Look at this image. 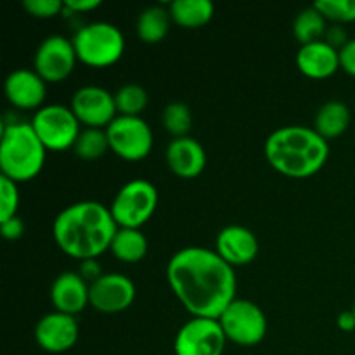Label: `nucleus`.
Returning <instances> with one entry per match:
<instances>
[{
    "label": "nucleus",
    "mask_w": 355,
    "mask_h": 355,
    "mask_svg": "<svg viewBox=\"0 0 355 355\" xmlns=\"http://www.w3.org/2000/svg\"><path fill=\"white\" fill-rule=\"evenodd\" d=\"M45 80L31 69H16L6 80V96L21 110H37L45 99Z\"/></svg>",
    "instance_id": "16"
},
{
    "label": "nucleus",
    "mask_w": 355,
    "mask_h": 355,
    "mask_svg": "<svg viewBox=\"0 0 355 355\" xmlns=\"http://www.w3.org/2000/svg\"><path fill=\"white\" fill-rule=\"evenodd\" d=\"M225 336L218 319L193 318L179 329L173 342L175 355H222Z\"/></svg>",
    "instance_id": "10"
},
{
    "label": "nucleus",
    "mask_w": 355,
    "mask_h": 355,
    "mask_svg": "<svg viewBox=\"0 0 355 355\" xmlns=\"http://www.w3.org/2000/svg\"><path fill=\"white\" fill-rule=\"evenodd\" d=\"M116 111L123 116H139L148 106V92L137 83H127L114 94Z\"/></svg>",
    "instance_id": "26"
},
{
    "label": "nucleus",
    "mask_w": 355,
    "mask_h": 355,
    "mask_svg": "<svg viewBox=\"0 0 355 355\" xmlns=\"http://www.w3.org/2000/svg\"><path fill=\"white\" fill-rule=\"evenodd\" d=\"M54 239L66 255L94 260L111 248L118 225L110 208L97 201L69 205L55 217Z\"/></svg>",
    "instance_id": "2"
},
{
    "label": "nucleus",
    "mask_w": 355,
    "mask_h": 355,
    "mask_svg": "<svg viewBox=\"0 0 355 355\" xmlns=\"http://www.w3.org/2000/svg\"><path fill=\"white\" fill-rule=\"evenodd\" d=\"M338 328L342 331H354L355 329V314L354 311H345L338 315Z\"/></svg>",
    "instance_id": "36"
},
{
    "label": "nucleus",
    "mask_w": 355,
    "mask_h": 355,
    "mask_svg": "<svg viewBox=\"0 0 355 355\" xmlns=\"http://www.w3.org/2000/svg\"><path fill=\"white\" fill-rule=\"evenodd\" d=\"M110 250L121 262L135 263L144 259L146 253H148V239L142 234L141 229L118 227Z\"/></svg>",
    "instance_id": "22"
},
{
    "label": "nucleus",
    "mask_w": 355,
    "mask_h": 355,
    "mask_svg": "<svg viewBox=\"0 0 355 355\" xmlns=\"http://www.w3.org/2000/svg\"><path fill=\"white\" fill-rule=\"evenodd\" d=\"M166 163L175 175L194 179L207 166V153L193 137H177L166 148Z\"/></svg>",
    "instance_id": "18"
},
{
    "label": "nucleus",
    "mask_w": 355,
    "mask_h": 355,
    "mask_svg": "<svg viewBox=\"0 0 355 355\" xmlns=\"http://www.w3.org/2000/svg\"><path fill=\"white\" fill-rule=\"evenodd\" d=\"M23 7L33 17L49 19L64 10V2L62 0H24Z\"/></svg>",
    "instance_id": "30"
},
{
    "label": "nucleus",
    "mask_w": 355,
    "mask_h": 355,
    "mask_svg": "<svg viewBox=\"0 0 355 355\" xmlns=\"http://www.w3.org/2000/svg\"><path fill=\"white\" fill-rule=\"evenodd\" d=\"M73 149H75L76 156L83 159L101 158L110 149L106 130H103V128H83Z\"/></svg>",
    "instance_id": "25"
},
{
    "label": "nucleus",
    "mask_w": 355,
    "mask_h": 355,
    "mask_svg": "<svg viewBox=\"0 0 355 355\" xmlns=\"http://www.w3.org/2000/svg\"><path fill=\"white\" fill-rule=\"evenodd\" d=\"M110 149L127 162H141L153 149V130L141 116L114 118L106 128Z\"/></svg>",
    "instance_id": "9"
},
{
    "label": "nucleus",
    "mask_w": 355,
    "mask_h": 355,
    "mask_svg": "<svg viewBox=\"0 0 355 355\" xmlns=\"http://www.w3.org/2000/svg\"><path fill=\"white\" fill-rule=\"evenodd\" d=\"M314 7L326 19L335 23L355 21V0H318Z\"/></svg>",
    "instance_id": "28"
},
{
    "label": "nucleus",
    "mask_w": 355,
    "mask_h": 355,
    "mask_svg": "<svg viewBox=\"0 0 355 355\" xmlns=\"http://www.w3.org/2000/svg\"><path fill=\"white\" fill-rule=\"evenodd\" d=\"M135 300V284L118 272L103 274L90 283V305L104 314L121 312Z\"/></svg>",
    "instance_id": "13"
},
{
    "label": "nucleus",
    "mask_w": 355,
    "mask_h": 355,
    "mask_svg": "<svg viewBox=\"0 0 355 355\" xmlns=\"http://www.w3.org/2000/svg\"><path fill=\"white\" fill-rule=\"evenodd\" d=\"M101 6V0H64V10L69 12H87Z\"/></svg>",
    "instance_id": "33"
},
{
    "label": "nucleus",
    "mask_w": 355,
    "mask_h": 355,
    "mask_svg": "<svg viewBox=\"0 0 355 355\" xmlns=\"http://www.w3.org/2000/svg\"><path fill=\"white\" fill-rule=\"evenodd\" d=\"M0 232H2L3 239L7 241H16L23 236L24 232V224L19 217H12L6 222H0Z\"/></svg>",
    "instance_id": "31"
},
{
    "label": "nucleus",
    "mask_w": 355,
    "mask_h": 355,
    "mask_svg": "<svg viewBox=\"0 0 355 355\" xmlns=\"http://www.w3.org/2000/svg\"><path fill=\"white\" fill-rule=\"evenodd\" d=\"M297 66L309 78H328L342 68L340 51L322 40L302 45L297 54Z\"/></svg>",
    "instance_id": "19"
},
{
    "label": "nucleus",
    "mask_w": 355,
    "mask_h": 355,
    "mask_svg": "<svg viewBox=\"0 0 355 355\" xmlns=\"http://www.w3.org/2000/svg\"><path fill=\"white\" fill-rule=\"evenodd\" d=\"M326 42L335 49H343L349 40H347V33L343 31L342 26H333L326 31Z\"/></svg>",
    "instance_id": "34"
},
{
    "label": "nucleus",
    "mask_w": 355,
    "mask_h": 355,
    "mask_svg": "<svg viewBox=\"0 0 355 355\" xmlns=\"http://www.w3.org/2000/svg\"><path fill=\"white\" fill-rule=\"evenodd\" d=\"M350 110L342 101H329L315 114V132L326 141L336 139L349 128Z\"/></svg>",
    "instance_id": "20"
},
{
    "label": "nucleus",
    "mask_w": 355,
    "mask_h": 355,
    "mask_svg": "<svg viewBox=\"0 0 355 355\" xmlns=\"http://www.w3.org/2000/svg\"><path fill=\"white\" fill-rule=\"evenodd\" d=\"M352 311H354V314H355V305H354V309H352Z\"/></svg>",
    "instance_id": "37"
},
{
    "label": "nucleus",
    "mask_w": 355,
    "mask_h": 355,
    "mask_svg": "<svg viewBox=\"0 0 355 355\" xmlns=\"http://www.w3.org/2000/svg\"><path fill=\"white\" fill-rule=\"evenodd\" d=\"M158 207V191L149 180L134 179L125 184L111 203V215L118 227L141 229Z\"/></svg>",
    "instance_id": "6"
},
{
    "label": "nucleus",
    "mask_w": 355,
    "mask_h": 355,
    "mask_svg": "<svg viewBox=\"0 0 355 355\" xmlns=\"http://www.w3.org/2000/svg\"><path fill=\"white\" fill-rule=\"evenodd\" d=\"M73 47L78 61L94 68H106L120 61L125 52V38L114 24L96 21L76 31Z\"/></svg>",
    "instance_id": "5"
},
{
    "label": "nucleus",
    "mask_w": 355,
    "mask_h": 355,
    "mask_svg": "<svg viewBox=\"0 0 355 355\" xmlns=\"http://www.w3.org/2000/svg\"><path fill=\"white\" fill-rule=\"evenodd\" d=\"M326 33V17L314 6L300 10L293 23V35L302 45L321 40Z\"/></svg>",
    "instance_id": "24"
},
{
    "label": "nucleus",
    "mask_w": 355,
    "mask_h": 355,
    "mask_svg": "<svg viewBox=\"0 0 355 355\" xmlns=\"http://www.w3.org/2000/svg\"><path fill=\"white\" fill-rule=\"evenodd\" d=\"M47 148L35 134L31 123H9L2 128L0 168L14 182H26L42 172Z\"/></svg>",
    "instance_id": "4"
},
{
    "label": "nucleus",
    "mask_w": 355,
    "mask_h": 355,
    "mask_svg": "<svg viewBox=\"0 0 355 355\" xmlns=\"http://www.w3.org/2000/svg\"><path fill=\"white\" fill-rule=\"evenodd\" d=\"M51 300L58 312L75 315L90 304V286L80 274L62 272L52 284Z\"/></svg>",
    "instance_id": "17"
},
{
    "label": "nucleus",
    "mask_w": 355,
    "mask_h": 355,
    "mask_svg": "<svg viewBox=\"0 0 355 355\" xmlns=\"http://www.w3.org/2000/svg\"><path fill=\"white\" fill-rule=\"evenodd\" d=\"M31 127L42 144L51 151H66L73 148L82 132L71 107L62 104L42 106L31 118Z\"/></svg>",
    "instance_id": "7"
},
{
    "label": "nucleus",
    "mask_w": 355,
    "mask_h": 355,
    "mask_svg": "<svg viewBox=\"0 0 355 355\" xmlns=\"http://www.w3.org/2000/svg\"><path fill=\"white\" fill-rule=\"evenodd\" d=\"M76 59L73 40L62 35H52L38 45L33 61L35 71L45 82H61L71 75Z\"/></svg>",
    "instance_id": "11"
},
{
    "label": "nucleus",
    "mask_w": 355,
    "mask_h": 355,
    "mask_svg": "<svg viewBox=\"0 0 355 355\" xmlns=\"http://www.w3.org/2000/svg\"><path fill=\"white\" fill-rule=\"evenodd\" d=\"M71 111L87 128H107L118 113L114 96L97 85H85L76 90L71 99Z\"/></svg>",
    "instance_id": "12"
},
{
    "label": "nucleus",
    "mask_w": 355,
    "mask_h": 355,
    "mask_svg": "<svg viewBox=\"0 0 355 355\" xmlns=\"http://www.w3.org/2000/svg\"><path fill=\"white\" fill-rule=\"evenodd\" d=\"M17 207H19L17 184L7 177L0 175V222L16 217Z\"/></svg>",
    "instance_id": "29"
},
{
    "label": "nucleus",
    "mask_w": 355,
    "mask_h": 355,
    "mask_svg": "<svg viewBox=\"0 0 355 355\" xmlns=\"http://www.w3.org/2000/svg\"><path fill=\"white\" fill-rule=\"evenodd\" d=\"M215 252L231 267L246 266L255 260L259 253V241L250 229L243 225H227L218 232Z\"/></svg>",
    "instance_id": "15"
},
{
    "label": "nucleus",
    "mask_w": 355,
    "mask_h": 355,
    "mask_svg": "<svg viewBox=\"0 0 355 355\" xmlns=\"http://www.w3.org/2000/svg\"><path fill=\"white\" fill-rule=\"evenodd\" d=\"M166 279L180 304L194 318L218 319L236 300L234 267L215 250L182 248L170 259Z\"/></svg>",
    "instance_id": "1"
},
{
    "label": "nucleus",
    "mask_w": 355,
    "mask_h": 355,
    "mask_svg": "<svg viewBox=\"0 0 355 355\" xmlns=\"http://www.w3.org/2000/svg\"><path fill=\"white\" fill-rule=\"evenodd\" d=\"M170 10L162 6L148 7L137 19V35L146 44H158L166 37L170 30Z\"/></svg>",
    "instance_id": "23"
},
{
    "label": "nucleus",
    "mask_w": 355,
    "mask_h": 355,
    "mask_svg": "<svg viewBox=\"0 0 355 355\" xmlns=\"http://www.w3.org/2000/svg\"><path fill=\"white\" fill-rule=\"evenodd\" d=\"M35 340L45 352L62 354L73 349L78 340V322L75 315L51 312L38 321L35 328Z\"/></svg>",
    "instance_id": "14"
},
{
    "label": "nucleus",
    "mask_w": 355,
    "mask_h": 355,
    "mask_svg": "<svg viewBox=\"0 0 355 355\" xmlns=\"http://www.w3.org/2000/svg\"><path fill=\"white\" fill-rule=\"evenodd\" d=\"M80 276L83 277V279L85 281H96V279H99L101 276H103V274H101V269H99V266H97L96 262H94V260H83L82 262V267H80Z\"/></svg>",
    "instance_id": "35"
},
{
    "label": "nucleus",
    "mask_w": 355,
    "mask_h": 355,
    "mask_svg": "<svg viewBox=\"0 0 355 355\" xmlns=\"http://www.w3.org/2000/svg\"><path fill=\"white\" fill-rule=\"evenodd\" d=\"M170 16L182 28H201L214 17L215 6L210 0H173Z\"/></svg>",
    "instance_id": "21"
},
{
    "label": "nucleus",
    "mask_w": 355,
    "mask_h": 355,
    "mask_svg": "<svg viewBox=\"0 0 355 355\" xmlns=\"http://www.w3.org/2000/svg\"><path fill=\"white\" fill-rule=\"evenodd\" d=\"M266 156L276 172L293 179H305L324 166L329 144L315 128L290 125L277 128L267 137Z\"/></svg>",
    "instance_id": "3"
},
{
    "label": "nucleus",
    "mask_w": 355,
    "mask_h": 355,
    "mask_svg": "<svg viewBox=\"0 0 355 355\" xmlns=\"http://www.w3.org/2000/svg\"><path fill=\"white\" fill-rule=\"evenodd\" d=\"M227 340L241 347H253L266 338L267 319L262 309L250 300L236 298L218 318Z\"/></svg>",
    "instance_id": "8"
},
{
    "label": "nucleus",
    "mask_w": 355,
    "mask_h": 355,
    "mask_svg": "<svg viewBox=\"0 0 355 355\" xmlns=\"http://www.w3.org/2000/svg\"><path fill=\"white\" fill-rule=\"evenodd\" d=\"M340 66L349 75L355 76V38L347 42L345 47L340 49Z\"/></svg>",
    "instance_id": "32"
},
{
    "label": "nucleus",
    "mask_w": 355,
    "mask_h": 355,
    "mask_svg": "<svg viewBox=\"0 0 355 355\" xmlns=\"http://www.w3.org/2000/svg\"><path fill=\"white\" fill-rule=\"evenodd\" d=\"M193 125V113L184 103H172L163 110V127L173 137H187V132Z\"/></svg>",
    "instance_id": "27"
}]
</instances>
